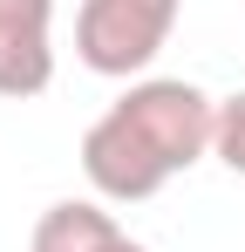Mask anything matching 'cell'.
I'll use <instances>...</instances> for the list:
<instances>
[{
    "mask_svg": "<svg viewBox=\"0 0 245 252\" xmlns=\"http://www.w3.org/2000/svg\"><path fill=\"white\" fill-rule=\"evenodd\" d=\"M218 136V102L184 75H143L129 82L89 123L82 136V177L95 184V198L109 205H143L157 198L170 177L211 157Z\"/></svg>",
    "mask_w": 245,
    "mask_h": 252,
    "instance_id": "cell-1",
    "label": "cell"
},
{
    "mask_svg": "<svg viewBox=\"0 0 245 252\" xmlns=\"http://www.w3.org/2000/svg\"><path fill=\"white\" fill-rule=\"evenodd\" d=\"M177 7H184V0H82V14H75L82 68H95V75H109V82L143 75L163 55L170 28H177Z\"/></svg>",
    "mask_w": 245,
    "mask_h": 252,
    "instance_id": "cell-2",
    "label": "cell"
},
{
    "mask_svg": "<svg viewBox=\"0 0 245 252\" xmlns=\"http://www.w3.org/2000/svg\"><path fill=\"white\" fill-rule=\"evenodd\" d=\"M55 82V0H0V95L28 102Z\"/></svg>",
    "mask_w": 245,
    "mask_h": 252,
    "instance_id": "cell-3",
    "label": "cell"
},
{
    "mask_svg": "<svg viewBox=\"0 0 245 252\" xmlns=\"http://www.w3.org/2000/svg\"><path fill=\"white\" fill-rule=\"evenodd\" d=\"M116 239H122V225L95 205V198H61V205H48L34 218L28 252H109Z\"/></svg>",
    "mask_w": 245,
    "mask_h": 252,
    "instance_id": "cell-4",
    "label": "cell"
},
{
    "mask_svg": "<svg viewBox=\"0 0 245 252\" xmlns=\"http://www.w3.org/2000/svg\"><path fill=\"white\" fill-rule=\"evenodd\" d=\"M211 157L232 170V177H245V89L218 102V136H211Z\"/></svg>",
    "mask_w": 245,
    "mask_h": 252,
    "instance_id": "cell-5",
    "label": "cell"
},
{
    "mask_svg": "<svg viewBox=\"0 0 245 252\" xmlns=\"http://www.w3.org/2000/svg\"><path fill=\"white\" fill-rule=\"evenodd\" d=\"M109 252H150V246H143V239H129V232H122V239H116V246H109Z\"/></svg>",
    "mask_w": 245,
    "mask_h": 252,
    "instance_id": "cell-6",
    "label": "cell"
}]
</instances>
